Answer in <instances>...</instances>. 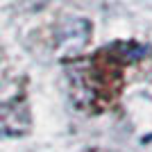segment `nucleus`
Segmentation results:
<instances>
[{
	"mask_svg": "<svg viewBox=\"0 0 152 152\" xmlns=\"http://www.w3.org/2000/svg\"><path fill=\"white\" fill-rule=\"evenodd\" d=\"M86 152H104V150H86Z\"/></svg>",
	"mask_w": 152,
	"mask_h": 152,
	"instance_id": "nucleus-2",
	"label": "nucleus"
},
{
	"mask_svg": "<svg viewBox=\"0 0 152 152\" xmlns=\"http://www.w3.org/2000/svg\"><path fill=\"white\" fill-rule=\"evenodd\" d=\"M30 129V109L23 100L0 104V139L20 136Z\"/></svg>",
	"mask_w": 152,
	"mask_h": 152,
	"instance_id": "nucleus-1",
	"label": "nucleus"
}]
</instances>
